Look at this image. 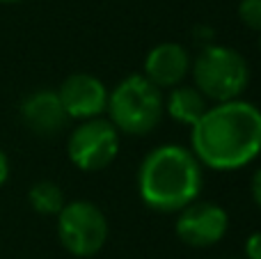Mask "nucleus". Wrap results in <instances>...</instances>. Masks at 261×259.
<instances>
[{
  "instance_id": "11",
  "label": "nucleus",
  "mask_w": 261,
  "mask_h": 259,
  "mask_svg": "<svg viewBox=\"0 0 261 259\" xmlns=\"http://www.w3.org/2000/svg\"><path fill=\"white\" fill-rule=\"evenodd\" d=\"M165 113L170 115L174 122L186 124V126H195L199 119L206 115L208 101L204 99V94L193 85H176L172 87V92L167 94Z\"/></svg>"
},
{
  "instance_id": "17",
  "label": "nucleus",
  "mask_w": 261,
  "mask_h": 259,
  "mask_svg": "<svg viewBox=\"0 0 261 259\" xmlns=\"http://www.w3.org/2000/svg\"><path fill=\"white\" fill-rule=\"evenodd\" d=\"M0 3H16V0H0Z\"/></svg>"
},
{
  "instance_id": "3",
  "label": "nucleus",
  "mask_w": 261,
  "mask_h": 259,
  "mask_svg": "<svg viewBox=\"0 0 261 259\" xmlns=\"http://www.w3.org/2000/svg\"><path fill=\"white\" fill-rule=\"evenodd\" d=\"M110 124L128 136H147L156 128L165 113L161 90L140 73L126 76L113 92H108Z\"/></svg>"
},
{
  "instance_id": "14",
  "label": "nucleus",
  "mask_w": 261,
  "mask_h": 259,
  "mask_svg": "<svg viewBox=\"0 0 261 259\" xmlns=\"http://www.w3.org/2000/svg\"><path fill=\"white\" fill-rule=\"evenodd\" d=\"M245 257L248 259H261V232H254L245 241Z\"/></svg>"
},
{
  "instance_id": "4",
  "label": "nucleus",
  "mask_w": 261,
  "mask_h": 259,
  "mask_svg": "<svg viewBox=\"0 0 261 259\" xmlns=\"http://www.w3.org/2000/svg\"><path fill=\"white\" fill-rule=\"evenodd\" d=\"M193 87H197L206 101H236L250 83L248 60L236 48L208 44L193 62Z\"/></svg>"
},
{
  "instance_id": "15",
  "label": "nucleus",
  "mask_w": 261,
  "mask_h": 259,
  "mask_svg": "<svg viewBox=\"0 0 261 259\" xmlns=\"http://www.w3.org/2000/svg\"><path fill=\"white\" fill-rule=\"evenodd\" d=\"M250 193H252L254 204L261 209V168H257V172L252 174V184H250Z\"/></svg>"
},
{
  "instance_id": "18",
  "label": "nucleus",
  "mask_w": 261,
  "mask_h": 259,
  "mask_svg": "<svg viewBox=\"0 0 261 259\" xmlns=\"http://www.w3.org/2000/svg\"><path fill=\"white\" fill-rule=\"evenodd\" d=\"M259 50H261V37H259Z\"/></svg>"
},
{
  "instance_id": "7",
  "label": "nucleus",
  "mask_w": 261,
  "mask_h": 259,
  "mask_svg": "<svg viewBox=\"0 0 261 259\" xmlns=\"http://www.w3.org/2000/svg\"><path fill=\"white\" fill-rule=\"evenodd\" d=\"M229 229V216L220 204L193 202L179 211L174 232L190 248H211L225 239Z\"/></svg>"
},
{
  "instance_id": "12",
  "label": "nucleus",
  "mask_w": 261,
  "mask_h": 259,
  "mask_svg": "<svg viewBox=\"0 0 261 259\" xmlns=\"http://www.w3.org/2000/svg\"><path fill=\"white\" fill-rule=\"evenodd\" d=\"M28 202L41 216H58L64 206V193L55 182H37L28 191Z\"/></svg>"
},
{
  "instance_id": "2",
  "label": "nucleus",
  "mask_w": 261,
  "mask_h": 259,
  "mask_svg": "<svg viewBox=\"0 0 261 259\" xmlns=\"http://www.w3.org/2000/svg\"><path fill=\"white\" fill-rule=\"evenodd\" d=\"M202 165L181 145H161L144 156L138 170V191L153 211L174 214L197 202L202 193Z\"/></svg>"
},
{
  "instance_id": "16",
  "label": "nucleus",
  "mask_w": 261,
  "mask_h": 259,
  "mask_svg": "<svg viewBox=\"0 0 261 259\" xmlns=\"http://www.w3.org/2000/svg\"><path fill=\"white\" fill-rule=\"evenodd\" d=\"M7 179H9V159H7V154L0 149V188L7 184Z\"/></svg>"
},
{
  "instance_id": "13",
  "label": "nucleus",
  "mask_w": 261,
  "mask_h": 259,
  "mask_svg": "<svg viewBox=\"0 0 261 259\" xmlns=\"http://www.w3.org/2000/svg\"><path fill=\"white\" fill-rule=\"evenodd\" d=\"M239 18L250 30L261 32V0H241Z\"/></svg>"
},
{
  "instance_id": "6",
  "label": "nucleus",
  "mask_w": 261,
  "mask_h": 259,
  "mask_svg": "<svg viewBox=\"0 0 261 259\" xmlns=\"http://www.w3.org/2000/svg\"><path fill=\"white\" fill-rule=\"evenodd\" d=\"M67 151L71 163L83 172L108 168L119 154V131L110 122L96 117L76 126L69 136Z\"/></svg>"
},
{
  "instance_id": "5",
  "label": "nucleus",
  "mask_w": 261,
  "mask_h": 259,
  "mask_svg": "<svg viewBox=\"0 0 261 259\" xmlns=\"http://www.w3.org/2000/svg\"><path fill=\"white\" fill-rule=\"evenodd\" d=\"M58 237L73 257H94L108 239V220L96 204L76 200L58 214Z\"/></svg>"
},
{
  "instance_id": "9",
  "label": "nucleus",
  "mask_w": 261,
  "mask_h": 259,
  "mask_svg": "<svg viewBox=\"0 0 261 259\" xmlns=\"http://www.w3.org/2000/svg\"><path fill=\"white\" fill-rule=\"evenodd\" d=\"M190 71V55L181 44L163 41L153 46L144 58V78L151 85L161 87H176Z\"/></svg>"
},
{
  "instance_id": "10",
  "label": "nucleus",
  "mask_w": 261,
  "mask_h": 259,
  "mask_svg": "<svg viewBox=\"0 0 261 259\" xmlns=\"http://www.w3.org/2000/svg\"><path fill=\"white\" fill-rule=\"evenodd\" d=\"M21 119L32 133L50 138L67 124V113L55 90H37L28 94L21 103Z\"/></svg>"
},
{
  "instance_id": "1",
  "label": "nucleus",
  "mask_w": 261,
  "mask_h": 259,
  "mask_svg": "<svg viewBox=\"0 0 261 259\" xmlns=\"http://www.w3.org/2000/svg\"><path fill=\"white\" fill-rule=\"evenodd\" d=\"M199 165L218 172H234L261 154V110L248 101H227L206 110L190 133Z\"/></svg>"
},
{
  "instance_id": "8",
  "label": "nucleus",
  "mask_w": 261,
  "mask_h": 259,
  "mask_svg": "<svg viewBox=\"0 0 261 259\" xmlns=\"http://www.w3.org/2000/svg\"><path fill=\"white\" fill-rule=\"evenodd\" d=\"M58 96L64 106L67 117L73 119H96L108 106V90L92 73H71L62 81Z\"/></svg>"
}]
</instances>
